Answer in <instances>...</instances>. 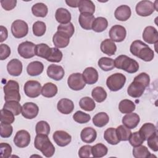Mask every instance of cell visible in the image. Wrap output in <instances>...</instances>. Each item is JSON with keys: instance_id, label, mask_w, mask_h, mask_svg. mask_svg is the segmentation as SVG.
I'll use <instances>...</instances> for the list:
<instances>
[{"instance_id": "1", "label": "cell", "mask_w": 158, "mask_h": 158, "mask_svg": "<svg viewBox=\"0 0 158 158\" xmlns=\"http://www.w3.org/2000/svg\"><path fill=\"white\" fill-rule=\"evenodd\" d=\"M130 52L145 62H150L154 57V52L148 44L140 40L132 42L130 48Z\"/></svg>"}, {"instance_id": "2", "label": "cell", "mask_w": 158, "mask_h": 158, "mask_svg": "<svg viewBox=\"0 0 158 158\" xmlns=\"http://www.w3.org/2000/svg\"><path fill=\"white\" fill-rule=\"evenodd\" d=\"M34 146L46 157H52L55 152V148L46 135L37 134L35 138Z\"/></svg>"}, {"instance_id": "3", "label": "cell", "mask_w": 158, "mask_h": 158, "mask_svg": "<svg viewBox=\"0 0 158 158\" xmlns=\"http://www.w3.org/2000/svg\"><path fill=\"white\" fill-rule=\"evenodd\" d=\"M115 67L123 70L129 73H136L139 69V64L136 60L126 55H120L114 60Z\"/></svg>"}, {"instance_id": "4", "label": "cell", "mask_w": 158, "mask_h": 158, "mask_svg": "<svg viewBox=\"0 0 158 158\" xmlns=\"http://www.w3.org/2000/svg\"><path fill=\"white\" fill-rule=\"evenodd\" d=\"M4 99L6 101H20L19 83L15 80H9L3 87Z\"/></svg>"}, {"instance_id": "5", "label": "cell", "mask_w": 158, "mask_h": 158, "mask_svg": "<svg viewBox=\"0 0 158 158\" xmlns=\"http://www.w3.org/2000/svg\"><path fill=\"white\" fill-rule=\"evenodd\" d=\"M126 82V77L121 73H115L110 75L106 80L107 88L112 91L121 89Z\"/></svg>"}, {"instance_id": "6", "label": "cell", "mask_w": 158, "mask_h": 158, "mask_svg": "<svg viewBox=\"0 0 158 158\" xmlns=\"http://www.w3.org/2000/svg\"><path fill=\"white\" fill-rule=\"evenodd\" d=\"M11 32L16 38L25 37L28 32V26L26 22L22 20H15L11 25Z\"/></svg>"}, {"instance_id": "7", "label": "cell", "mask_w": 158, "mask_h": 158, "mask_svg": "<svg viewBox=\"0 0 158 158\" xmlns=\"http://www.w3.org/2000/svg\"><path fill=\"white\" fill-rule=\"evenodd\" d=\"M41 85L40 83L36 80L27 81L23 86L25 94L29 98H37L41 94Z\"/></svg>"}, {"instance_id": "8", "label": "cell", "mask_w": 158, "mask_h": 158, "mask_svg": "<svg viewBox=\"0 0 158 158\" xmlns=\"http://www.w3.org/2000/svg\"><path fill=\"white\" fill-rule=\"evenodd\" d=\"M146 87L147 86L145 84L136 78H134L133 81L130 83L127 88V93L132 98H139L144 92Z\"/></svg>"}, {"instance_id": "9", "label": "cell", "mask_w": 158, "mask_h": 158, "mask_svg": "<svg viewBox=\"0 0 158 158\" xmlns=\"http://www.w3.org/2000/svg\"><path fill=\"white\" fill-rule=\"evenodd\" d=\"M136 14L142 17L151 15L154 11V3L148 0H143L138 2L135 7Z\"/></svg>"}, {"instance_id": "10", "label": "cell", "mask_w": 158, "mask_h": 158, "mask_svg": "<svg viewBox=\"0 0 158 158\" xmlns=\"http://www.w3.org/2000/svg\"><path fill=\"white\" fill-rule=\"evenodd\" d=\"M36 45L28 41L21 43L17 48L19 54L24 59H30L35 55Z\"/></svg>"}, {"instance_id": "11", "label": "cell", "mask_w": 158, "mask_h": 158, "mask_svg": "<svg viewBox=\"0 0 158 158\" xmlns=\"http://www.w3.org/2000/svg\"><path fill=\"white\" fill-rule=\"evenodd\" d=\"M69 87L74 91H79L83 89L86 85L82 74L80 73H74L71 74L67 80Z\"/></svg>"}, {"instance_id": "12", "label": "cell", "mask_w": 158, "mask_h": 158, "mask_svg": "<svg viewBox=\"0 0 158 158\" xmlns=\"http://www.w3.org/2000/svg\"><path fill=\"white\" fill-rule=\"evenodd\" d=\"M109 35L110 40L114 42L120 43L125 39L127 31L124 27L120 25H115L110 29Z\"/></svg>"}, {"instance_id": "13", "label": "cell", "mask_w": 158, "mask_h": 158, "mask_svg": "<svg viewBox=\"0 0 158 158\" xmlns=\"http://www.w3.org/2000/svg\"><path fill=\"white\" fill-rule=\"evenodd\" d=\"M13 141L16 146L23 148L29 145L31 141V136L27 130H21L16 133Z\"/></svg>"}, {"instance_id": "14", "label": "cell", "mask_w": 158, "mask_h": 158, "mask_svg": "<svg viewBox=\"0 0 158 158\" xmlns=\"http://www.w3.org/2000/svg\"><path fill=\"white\" fill-rule=\"evenodd\" d=\"M39 112L38 106L33 102H25L22 106V114L27 119H33L35 118Z\"/></svg>"}, {"instance_id": "15", "label": "cell", "mask_w": 158, "mask_h": 158, "mask_svg": "<svg viewBox=\"0 0 158 158\" xmlns=\"http://www.w3.org/2000/svg\"><path fill=\"white\" fill-rule=\"evenodd\" d=\"M52 138L56 144L60 147L67 146L72 141L71 135L63 130L56 131L53 133Z\"/></svg>"}, {"instance_id": "16", "label": "cell", "mask_w": 158, "mask_h": 158, "mask_svg": "<svg viewBox=\"0 0 158 158\" xmlns=\"http://www.w3.org/2000/svg\"><path fill=\"white\" fill-rule=\"evenodd\" d=\"M46 73L48 77L56 81H59L64 77L65 71L63 67L60 65L51 64L48 67Z\"/></svg>"}, {"instance_id": "17", "label": "cell", "mask_w": 158, "mask_h": 158, "mask_svg": "<svg viewBox=\"0 0 158 158\" xmlns=\"http://www.w3.org/2000/svg\"><path fill=\"white\" fill-rule=\"evenodd\" d=\"M143 40L148 44H157L158 41V31L152 26L146 27L143 33Z\"/></svg>"}, {"instance_id": "18", "label": "cell", "mask_w": 158, "mask_h": 158, "mask_svg": "<svg viewBox=\"0 0 158 158\" xmlns=\"http://www.w3.org/2000/svg\"><path fill=\"white\" fill-rule=\"evenodd\" d=\"M52 42L57 48H64L69 44L70 36L62 31H57L53 35Z\"/></svg>"}, {"instance_id": "19", "label": "cell", "mask_w": 158, "mask_h": 158, "mask_svg": "<svg viewBox=\"0 0 158 158\" xmlns=\"http://www.w3.org/2000/svg\"><path fill=\"white\" fill-rule=\"evenodd\" d=\"M122 123L129 129L136 128L140 122L139 116L136 113L127 114L122 118Z\"/></svg>"}, {"instance_id": "20", "label": "cell", "mask_w": 158, "mask_h": 158, "mask_svg": "<svg viewBox=\"0 0 158 158\" xmlns=\"http://www.w3.org/2000/svg\"><path fill=\"white\" fill-rule=\"evenodd\" d=\"M82 76L85 82L88 85L94 84L98 80V72L92 67L86 68L83 72Z\"/></svg>"}, {"instance_id": "21", "label": "cell", "mask_w": 158, "mask_h": 158, "mask_svg": "<svg viewBox=\"0 0 158 158\" xmlns=\"http://www.w3.org/2000/svg\"><path fill=\"white\" fill-rule=\"evenodd\" d=\"M22 63L17 59L10 60L7 65V70L8 73L14 77L19 76L22 72Z\"/></svg>"}, {"instance_id": "22", "label": "cell", "mask_w": 158, "mask_h": 158, "mask_svg": "<svg viewBox=\"0 0 158 158\" xmlns=\"http://www.w3.org/2000/svg\"><path fill=\"white\" fill-rule=\"evenodd\" d=\"M57 110L63 114H69L74 109L73 101L67 98H62L59 100L57 104Z\"/></svg>"}, {"instance_id": "23", "label": "cell", "mask_w": 158, "mask_h": 158, "mask_svg": "<svg viewBox=\"0 0 158 158\" xmlns=\"http://www.w3.org/2000/svg\"><path fill=\"white\" fill-rule=\"evenodd\" d=\"M131 14V9L127 5H121L118 6L114 12L115 19L120 21L127 20L130 17Z\"/></svg>"}, {"instance_id": "24", "label": "cell", "mask_w": 158, "mask_h": 158, "mask_svg": "<svg viewBox=\"0 0 158 158\" xmlns=\"http://www.w3.org/2000/svg\"><path fill=\"white\" fill-rule=\"evenodd\" d=\"M95 18L93 14L89 13H80L78 22L82 28L86 30L92 29V25Z\"/></svg>"}, {"instance_id": "25", "label": "cell", "mask_w": 158, "mask_h": 158, "mask_svg": "<svg viewBox=\"0 0 158 158\" xmlns=\"http://www.w3.org/2000/svg\"><path fill=\"white\" fill-rule=\"evenodd\" d=\"M97 137V132L92 127H85L80 133V138L83 142L86 143H92Z\"/></svg>"}, {"instance_id": "26", "label": "cell", "mask_w": 158, "mask_h": 158, "mask_svg": "<svg viewBox=\"0 0 158 158\" xmlns=\"http://www.w3.org/2000/svg\"><path fill=\"white\" fill-rule=\"evenodd\" d=\"M55 18L57 22L61 24H67L70 22L72 16L70 12L65 8H58L55 14Z\"/></svg>"}, {"instance_id": "27", "label": "cell", "mask_w": 158, "mask_h": 158, "mask_svg": "<svg viewBox=\"0 0 158 158\" xmlns=\"http://www.w3.org/2000/svg\"><path fill=\"white\" fill-rule=\"evenodd\" d=\"M100 49L104 54L110 56L115 53L117 46L115 43L110 39H105L101 42Z\"/></svg>"}, {"instance_id": "28", "label": "cell", "mask_w": 158, "mask_h": 158, "mask_svg": "<svg viewBox=\"0 0 158 158\" xmlns=\"http://www.w3.org/2000/svg\"><path fill=\"white\" fill-rule=\"evenodd\" d=\"M44 69V65L40 61H33L27 65V72L30 76H37L40 75Z\"/></svg>"}, {"instance_id": "29", "label": "cell", "mask_w": 158, "mask_h": 158, "mask_svg": "<svg viewBox=\"0 0 158 158\" xmlns=\"http://www.w3.org/2000/svg\"><path fill=\"white\" fill-rule=\"evenodd\" d=\"M157 131L156 126L151 123H144L139 130V133L144 141Z\"/></svg>"}, {"instance_id": "30", "label": "cell", "mask_w": 158, "mask_h": 158, "mask_svg": "<svg viewBox=\"0 0 158 158\" xmlns=\"http://www.w3.org/2000/svg\"><path fill=\"white\" fill-rule=\"evenodd\" d=\"M78 7L80 13L93 14L95 11V6L91 0H79Z\"/></svg>"}, {"instance_id": "31", "label": "cell", "mask_w": 158, "mask_h": 158, "mask_svg": "<svg viewBox=\"0 0 158 158\" xmlns=\"http://www.w3.org/2000/svg\"><path fill=\"white\" fill-rule=\"evenodd\" d=\"M57 86L51 82L45 83L41 88V94L45 98H52L57 93Z\"/></svg>"}, {"instance_id": "32", "label": "cell", "mask_w": 158, "mask_h": 158, "mask_svg": "<svg viewBox=\"0 0 158 158\" xmlns=\"http://www.w3.org/2000/svg\"><path fill=\"white\" fill-rule=\"evenodd\" d=\"M104 138L108 143L112 145H116L120 142L115 128L110 127L106 129L104 133Z\"/></svg>"}, {"instance_id": "33", "label": "cell", "mask_w": 158, "mask_h": 158, "mask_svg": "<svg viewBox=\"0 0 158 158\" xmlns=\"http://www.w3.org/2000/svg\"><path fill=\"white\" fill-rule=\"evenodd\" d=\"M33 14L38 17H44L48 12L47 6L43 2H38L33 5L31 7Z\"/></svg>"}, {"instance_id": "34", "label": "cell", "mask_w": 158, "mask_h": 158, "mask_svg": "<svg viewBox=\"0 0 158 158\" xmlns=\"http://www.w3.org/2000/svg\"><path fill=\"white\" fill-rule=\"evenodd\" d=\"M108 26L107 20L102 17L96 18L92 25V29L97 33H100L104 31Z\"/></svg>"}, {"instance_id": "35", "label": "cell", "mask_w": 158, "mask_h": 158, "mask_svg": "<svg viewBox=\"0 0 158 158\" xmlns=\"http://www.w3.org/2000/svg\"><path fill=\"white\" fill-rule=\"evenodd\" d=\"M109 121V117L106 112H99L93 118V123L97 127H103L106 126Z\"/></svg>"}, {"instance_id": "36", "label": "cell", "mask_w": 158, "mask_h": 158, "mask_svg": "<svg viewBox=\"0 0 158 158\" xmlns=\"http://www.w3.org/2000/svg\"><path fill=\"white\" fill-rule=\"evenodd\" d=\"M135 103L130 99H123L118 104V109L122 114H129L135 110Z\"/></svg>"}, {"instance_id": "37", "label": "cell", "mask_w": 158, "mask_h": 158, "mask_svg": "<svg viewBox=\"0 0 158 158\" xmlns=\"http://www.w3.org/2000/svg\"><path fill=\"white\" fill-rule=\"evenodd\" d=\"M108 152L106 146L102 143H98L91 148V154L93 157L99 158L105 156Z\"/></svg>"}, {"instance_id": "38", "label": "cell", "mask_w": 158, "mask_h": 158, "mask_svg": "<svg viewBox=\"0 0 158 158\" xmlns=\"http://www.w3.org/2000/svg\"><path fill=\"white\" fill-rule=\"evenodd\" d=\"M98 66L103 71H110L115 67L114 60L112 58L107 57H102L98 60Z\"/></svg>"}, {"instance_id": "39", "label": "cell", "mask_w": 158, "mask_h": 158, "mask_svg": "<svg viewBox=\"0 0 158 158\" xmlns=\"http://www.w3.org/2000/svg\"><path fill=\"white\" fill-rule=\"evenodd\" d=\"M91 96L94 100L97 102H102L106 99L107 93L102 87L97 86L93 89Z\"/></svg>"}, {"instance_id": "40", "label": "cell", "mask_w": 158, "mask_h": 158, "mask_svg": "<svg viewBox=\"0 0 158 158\" xmlns=\"http://www.w3.org/2000/svg\"><path fill=\"white\" fill-rule=\"evenodd\" d=\"M2 109L10 110L14 114V115H18L22 112V107L18 101H6L4 104Z\"/></svg>"}, {"instance_id": "41", "label": "cell", "mask_w": 158, "mask_h": 158, "mask_svg": "<svg viewBox=\"0 0 158 158\" xmlns=\"http://www.w3.org/2000/svg\"><path fill=\"white\" fill-rule=\"evenodd\" d=\"M79 106L81 109L88 112L93 110L96 107L94 100L88 96H85L80 99L79 101Z\"/></svg>"}, {"instance_id": "42", "label": "cell", "mask_w": 158, "mask_h": 158, "mask_svg": "<svg viewBox=\"0 0 158 158\" xmlns=\"http://www.w3.org/2000/svg\"><path fill=\"white\" fill-rule=\"evenodd\" d=\"M133 156L135 158H146L151 156L148 149L143 145H139L133 149Z\"/></svg>"}, {"instance_id": "43", "label": "cell", "mask_w": 158, "mask_h": 158, "mask_svg": "<svg viewBox=\"0 0 158 158\" xmlns=\"http://www.w3.org/2000/svg\"><path fill=\"white\" fill-rule=\"evenodd\" d=\"M115 130L117 137L120 141H125L128 140L130 136L131 133L130 129L128 128L123 125H119Z\"/></svg>"}, {"instance_id": "44", "label": "cell", "mask_w": 158, "mask_h": 158, "mask_svg": "<svg viewBox=\"0 0 158 158\" xmlns=\"http://www.w3.org/2000/svg\"><path fill=\"white\" fill-rule=\"evenodd\" d=\"M50 50L51 48L48 44L45 43L38 44L35 46V55L46 59L49 54Z\"/></svg>"}, {"instance_id": "45", "label": "cell", "mask_w": 158, "mask_h": 158, "mask_svg": "<svg viewBox=\"0 0 158 158\" xmlns=\"http://www.w3.org/2000/svg\"><path fill=\"white\" fill-rule=\"evenodd\" d=\"M63 57L62 52L57 48H51L49 55L46 57V60L51 62H59Z\"/></svg>"}, {"instance_id": "46", "label": "cell", "mask_w": 158, "mask_h": 158, "mask_svg": "<svg viewBox=\"0 0 158 158\" xmlns=\"http://www.w3.org/2000/svg\"><path fill=\"white\" fill-rule=\"evenodd\" d=\"M33 33L36 36H41L44 35L46 30V24L42 21H36L33 25Z\"/></svg>"}, {"instance_id": "47", "label": "cell", "mask_w": 158, "mask_h": 158, "mask_svg": "<svg viewBox=\"0 0 158 158\" xmlns=\"http://www.w3.org/2000/svg\"><path fill=\"white\" fill-rule=\"evenodd\" d=\"M1 122L7 124H11L14 122V114L7 109H2L1 110Z\"/></svg>"}, {"instance_id": "48", "label": "cell", "mask_w": 158, "mask_h": 158, "mask_svg": "<svg viewBox=\"0 0 158 158\" xmlns=\"http://www.w3.org/2000/svg\"><path fill=\"white\" fill-rule=\"evenodd\" d=\"M36 134H43L48 135L50 133V126L49 123L44 120L39 121L35 127Z\"/></svg>"}, {"instance_id": "49", "label": "cell", "mask_w": 158, "mask_h": 158, "mask_svg": "<svg viewBox=\"0 0 158 158\" xmlns=\"http://www.w3.org/2000/svg\"><path fill=\"white\" fill-rule=\"evenodd\" d=\"M73 118L76 122L83 124L88 123L91 119V116L84 112L78 110L73 115Z\"/></svg>"}, {"instance_id": "50", "label": "cell", "mask_w": 158, "mask_h": 158, "mask_svg": "<svg viewBox=\"0 0 158 158\" xmlns=\"http://www.w3.org/2000/svg\"><path fill=\"white\" fill-rule=\"evenodd\" d=\"M128 140L130 144L133 147L139 146L142 144L144 141V140L139 134V131H135V132L131 133Z\"/></svg>"}, {"instance_id": "51", "label": "cell", "mask_w": 158, "mask_h": 158, "mask_svg": "<svg viewBox=\"0 0 158 158\" xmlns=\"http://www.w3.org/2000/svg\"><path fill=\"white\" fill-rule=\"evenodd\" d=\"M13 131V127L11 124H7L1 122L0 125V135L2 138H9Z\"/></svg>"}, {"instance_id": "52", "label": "cell", "mask_w": 158, "mask_h": 158, "mask_svg": "<svg viewBox=\"0 0 158 158\" xmlns=\"http://www.w3.org/2000/svg\"><path fill=\"white\" fill-rule=\"evenodd\" d=\"M57 31H62L68 35L70 38L73 36L75 32V28L72 23L69 22L67 24H60L57 27Z\"/></svg>"}, {"instance_id": "53", "label": "cell", "mask_w": 158, "mask_h": 158, "mask_svg": "<svg viewBox=\"0 0 158 158\" xmlns=\"http://www.w3.org/2000/svg\"><path fill=\"white\" fill-rule=\"evenodd\" d=\"M147 144L149 148L152 151L157 152L158 151V135L157 131H156L154 134L149 136L147 139Z\"/></svg>"}, {"instance_id": "54", "label": "cell", "mask_w": 158, "mask_h": 158, "mask_svg": "<svg viewBox=\"0 0 158 158\" xmlns=\"http://www.w3.org/2000/svg\"><path fill=\"white\" fill-rule=\"evenodd\" d=\"M12 153L11 146L6 143H1L0 144V154L2 158H8Z\"/></svg>"}, {"instance_id": "55", "label": "cell", "mask_w": 158, "mask_h": 158, "mask_svg": "<svg viewBox=\"0 0 158 158\" xmlns=\"http://www.w3.org/2000/svg\"><path fill=\"white\" fill-rule=\"evenodd\" d=\"M91 148L90 145H84L81 146L78 151V156L80 158L89 157L91 154Z\"/></svg>"}, {"instance_id": "56", "label": "cell", "mask_w": 158, "mask_h": 158, "mask_svg": "<svg viewBox=\"0 0 158 158\" xmlns=\"http://www.w3.org/2000/svg\"><path fill=\"white\" fill-rule=\"evenodd\" d=\"M10 48L6 44H1L0 45V59L3 60L6 59L10 54Z\"/></svg>"}, {"instance_id": "57", "label": "cell", "mask_w": 158, "mask_h": 158, "mask_svg": "<svg viewBox=\"0 0 158 158\" xmlns=\"http://www.w3.org/2000/svg\"><path fill=\"white\" fill-rule=\"evenodd\" d=\"M16 0H1V4L2 7L6 10H11L16 6Z\"/></svg>"}, {"instance_id": "58", "label": "cell", "mask_w": 158, "mask_h": 158, "mask_svg": "<svg viewBox=\"0 0 158 158\" xmlns=\"http://www.w3.org/2000/svg\"><path fill=\"white\" fill-rule=\"evenodd\" d=\"M0 27H1V40H0V41L2 43L7 38L8 32H7V28L5 27H4L2 25H1Z\"/></svg>"}, {"instance_id": "59", "label": "cell", "mask_w": 158, "mask_h": 158, "mask_svg": "<svg viewBox=\"0 0 158 158\" xmlns=\"http://www.w3.org/2000/svg\"><path fill=\"white\" fill-rule=\"evenodd\" d=\"M66 4L71 7H77L79 3V0H69L65 1Z\"/></svg>"}]
</instances>
